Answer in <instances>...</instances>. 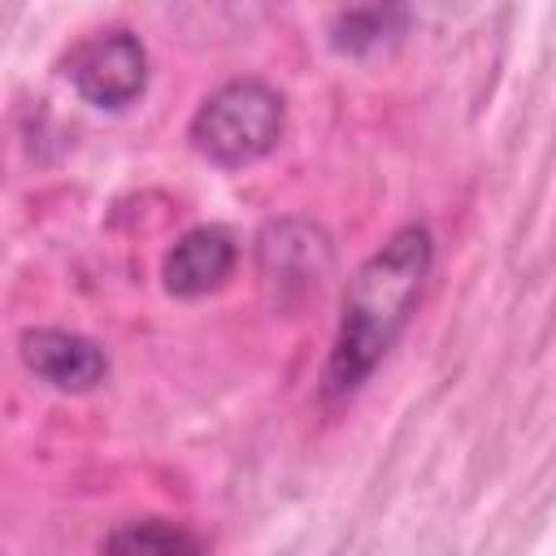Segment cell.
Here are the masks:
<instances>
[{
  "label": "cell",
  "mask_w": 556,
  "mask_h": 556,
  "mask_svg": "<svg viewBox=\"0 0 556 556\" xmlns=\"http://www.w3.org/2000/svg\"><path fill=\"white\" fill-rule=\"evenodd\" d=\"M17 352H22V365L56 391H91L109 374V356L74 330H52V326L26 330L17 339Z\"/></svg>",
  "instance_id": "277c9868"
},
{
  "label": "cell",
  "mask_w": 556,
  "mask_h": 556,
  "mask_svg": "<svg viewBox=\"0 0 556 556\" xmlns=\"http://www.w3.org/2000/svg\"><path fill=\"white\" fill-rule=\"evenodd\" d=\"M104 556H204V543L178 521L139 517V521H122L104 539Z\"/></svg>",
  "instance_id": "8992f818"
},
{
  "label": "cell",
  "mask_w": 556,
  "mask_h": 556,
  "mask_svg": "<svg viewBox=\"0 0 556 556\" xmlns=\"http://www.w3.org/2000/svg\"><path fill=\"white\" fill-rule=\"evenodd\" d=\"M282 122H287V109L269 83L235 78V83L217 87L213 96H204L187 135L200 156L235 169V165L261 161L282 139Z\"/></svg>",
  "instance_id": "7a4b0ae2"
},
{
  "label": "cell",
  "mask_w": 556,
  "mask_h": 556,
  "mask_svg": "<svg viewBox=\"0 0 556 556\" xmlns=\"http://www.w3.org/2000/svg\"><path fill=\"white\" fill-rule=\"evenodd\" d=\"M434 265V239L426 226H400L387 235V243L352 274L343 295V317L321 369V395L343 400L361 391V382L378 369V361L391 352L395 334L408 326L421 287Z\"/></svg>",
  "instance_id": "6da1fadb"
},
{
  "label": "cell",
  "mask_w": 556,
  "mask_h": 556,
  "mask_svg": "<svg viewBox=\"0 0 556 556\" xmlns=\"http://www.w3.org/2000/svg\"><path fill=\"white\" fill-rule=\"evenodd\" d=\"M235 269V239L230 230L222 226H195L187 230L169 252H165V265H161V278L174 295H204V291H217Z\"/></svg>",
  "instance_id": "5b68a950"
},
{
  "label": "cell",
  "mask_w": 556,
  "mask_h": 556,
  "mask_svg": "<svg viewBox=\"0 0 556 556\" xmlns=\"http://www.w3.org/2000/svg\"><path fill=\"white\" fill-rule=\"evenodd\" d=\"M65 78L96 109H126L148 87V48L126 26L91 30L65 56Z\"/></svg>",
  "instance_id": "3957f363"
},
{
  "label": "cell",
  "mask_w": 556,
  "mask_h": 556,
  "mask_svg": "<svg viewBox=\"0 0 556 556\" xmlns=\"http://www.w3.org/2000/svg\"><path fill=\"white\" fill-rule=\"evenodd\" d=\"M408 13L400 4H374V9H348L330 17V43L348 56H365L387 48L400 30H404Z\"/></svg>",
  "instance_id": "52a82bcc"
}]
</instances>
